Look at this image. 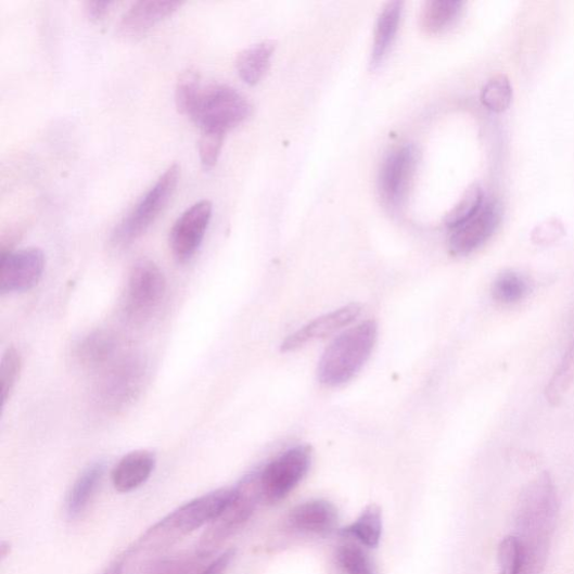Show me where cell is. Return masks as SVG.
<instances>
[{
    "mask_svg": "<svg viewBox=\"0 0 574 574\" xmlns=\"http://www.w3.org/2000/svg\"><path fill=\"white\" fill-rule=\"evenodd\" d=\"M559 513L554 482L543 472L521 492L515 510L516 537L522 549L521 574H544Z\"/></svg>",
    "mask_w": 574,
    "mask_h": 574,
    "instance_id": "6da1fadb",
    "label": "cell"
},
{
    "mask_svg": "<svg viewBox=\"0 0 574 574\" xmlns=\"http://www.w3.org/2000/svg\"><path fill=\"white\" fill-rule=\"evenodd\" d=\"M233 495L234 488H222L186 502L149 528L125 559L150 561L163 554L183 537L217 520Z\"/></svg>",
    "mask_w": 574,
    "mask_h": 574,
    "instance_id": "7a4b0ae2",
    "label": "cell"
},
{
    "mask_svg": "<svg viewBox=\"0 0 574 574\" xmlns=\"http://www.w3.org/2000/svg\"><path fill=\"white\" fill-rule=\"evenodd\" d=\"M377 341L378 324L373 320L365 321L335 337L319 362V381L331 387L348 383L367 362Z\"/></svg>",
    "mask_w": 574,
    "mask_h": 574,
    "instance_id": "3957f363",
    "label": "cell"
},
{
    "mask_svg": "<svg viewBox=\"0 0 574 574\" xmlns=\"http://www.w3.org/2000/svg\"><path fill=\"white\" fill-rule=\"evenodd\" d=\"M179 178L180 165L178 163L166 168L155 184L139 201V204L115 228L112 235L114 246L127 247L146 232L171 200Z\"/></svg>",
    "mask_w": 574,
    "mask_h": 574,
    "instance_id": "277c9868",
    "label": "cell"
},
{
    "mask_svg": "<svg viewBox=\"0 0 574 574\" xmlns=\"http://www.w3.org/2000/svg\"><path fill=\"white\" fill-rule=\"evenodd\" d=\"M252 112L247 98L227 85L202 87L190 118L201 130L226 133L242 124Z\"/></svg>",
    "mask_w": 574,
    "mask_h": 574,
    "instance_id": "5b68a950",
    "label": "cell"
},
{
    "mask_svg": "<svg viewBox=\"0 0 574 574\" xmlns=\"http://www.w3.org/2000/svg\"><path fill=\"white\" fill-rule=\"evenodd\" d=\"M262 499L259 474L245 477L234 487V495L220 516L211 523L208 531L201 537L197 550L212 557L222 544L239 532L254 514Z\"/></svg>",
    "mask_w": 574,
    "mask_h": 574,
    "instance_id": "8992f818",
    "label": "cell"
},
{
    "mask_svg": "<svg viewBox=\"0 0 574 574\" xmlns=\"http://www.w3.org/2000/svg\"><path fill=\"white\" fill-rule=\"evenodd\" d=\"M312 450L297 446L283 452L258 472L262 500L276 503L284 499L307 476Z\"/></svg>",
    "mask_w": 574,
    "mask_h": 574,
    "instance_id": "52a82bcc",
    "label": "cell"
},
{
    "mask_svg": "<svg viewBox=\"0 0 574 574\" xmlns=\"http://www.w3.org/2000/svg\"><path fill=\"white\" fill-rule=\"evenodd\" d=\"M166 290L161 268L150 259L135 263L126 290V311L133 319H146L158 308Z\"/></svg>",
    "mask_w": 574,
    "mask_h": 574,
    "instance_id": "ba28073f",
    "label": "cell"
},
{
    "mask_svg": "<svg viewBox=\"0 0 574 574\" xmlns=\"http://www.w3.org/2000/svg\"><path fill=\"white\" fill-rule=\"evenodd\" d=\"M146 379L142 358L129 357L115 363L101 381L98 395L106 407L117 410L140 394Z\"/></svg>",
    "mask_w": 574,
    "mask_h": 574,
    "instance_id": "9c48e42d",
    "label": "cell"
},
{
    "mask_svg": "<svg viewBox=\"0 0 574 574\" xmlns=\"http://www.w3.org/2000/svg\"><path fill=\"white\" fill-rule=\"evenodd\" d=\"M418 155L414 146L405 145L394 150L385 158L379 188L387 206L397 208L407 199L417 171Z\"/></svg>",
    "mask_w": 574,
    "mask_h": 574,
    "instance_id": "30bf717a",
    "label": "cell"
},
{
    "mask_svg": "<svg viewBox=\"0 0 574 574\" xmlns=\"http://www.w3.org/2000/svg\"><path fill=\"white\" fill-rule=\"evenodd\" d=\"M46 257L41 250L31 247L3 253L0 260V292H26L36 288L44 272Z\"/></svg>",
    "mask_w": 574,
    "mask_h": 574,
    "instance_id": "8fae6325",
    "label": "cell"
},
{
    "mask_svg": "<svg viewBox=\"0 0 574 574\" xmlns=\"http://www.w3.org/2000/svg\"><path fill=\"white\" fill-rule=\"evenodd\" d=\"M213 215L212 201L195 202L175 222L170 232V247L180 263L190 260L205 239Z\"/></svg>",
    "mask_w": 574,
    "mask_h": 574,
    "instance_id": "7c38bea8",
    "label": "cell"
},
{
    "mask_svg": "<svg viewBox=\"0 0 574 574\" xmlns=\"http://www.w3.org/2000/svg\"><path fill=\"white\" fill-rule=\"evenodd\" d=\"M501 207L494 199H486L480 212L452 229L449 247L452 254L465 256L484 246L498 229Z\"/></svg>",
    "mask_w": 574,
    "mask_h": 574,
    "instance_id": "4fadbf2b",
    "label": "cell"
},
{
    "mask_svg": "<svg viewBox=\"0 0 574 574\" xmlns=\"http://www.w3.org/2000/svg\"><path fill=\"white\" fill-rule=\"evenodd\" d=\"M361 306L358 303L334 310L302 327L299 330L289 335L282 344V352H294L303 346L314 343L352 324L360 315Z\"/></svg>",
    "mask_w": 574,
    "mask_h": 574,
    "instance_id": "5bb4252c",
    "label": "cell"
},
{
    "mask_svg": "<svg viewBox=\"0 0 574 574\" xmlns=\"http://www.w3.org/2000/svg\"><path fill=\"white\" fill-rule=\"evenodd\" d=\"M182 4L178 0H140L123 15L118 24L119 31L127 37L140 36Z\"/></svg>",
    "mask_w": 574,
    "mask_h": 574,
    "instance_id": "9a60e30c",
    "label": "cell"
},
{
    "mask_svg": "<svg viewBox=\"0 0 574 574\" xmlns=\"http://www.w3.org/2000/svg\"><path fill=\"white\" fill-rule=\"evenodd\" d=\"M288 521L297 531L327 534L335 530L340 514L332 502L316 499L295 506Z\"/></svg>",
    "mask_w": 574,
    "mask_h": 574,
    "instance_id": "2e32d148",
    "label": "cell"
},
{
    "mask_svg": "<svg viewBox=\"0 0 574 574\" xmlns=\"http://www.w3.org/2000/svg\"><path fill=\"white\" fill-rule=\"evenodd\" d=\"M155 464L154 454L148 450L126 455L112 472L114 488L119 493H130L140 488L150 480Z\"/></svg>",
    "mask_w": 574,
    "mask_h": 574,
    "instance_id": "e0dca14e",
    "label": "cell"
},
{
    "mask_svg": "<svg viewBox=\"0 0 574 574\" xmlns=\"http://www.w3.org/2000/svg\"><path fill=\"white\" fill-rule=\"evenodd\" d=\"M403 5L404 4L401 2H390L379 16L375 28L373 51H371V69H378L392 49L398 30L403 13Z\"/></svg>",
    "mask_w": 574,
    "mask_h": 574,
    "instance_id": "ac0fdd59",
    "label": "cell"
},
{
    "mask_svg": "<svg viewBox=\"0 0 574 574\" xmlns=\"http://www.w3.org/2000/svg\"><path fill=\"white\" fill-rule=\"evenodd\" d=\"M104 472L105 465L101 462L93 463L82 471V474L74 484L69 496H67V515L77 518L87 510L101 481H103Z\"/></svg>",
    "mask_w": 574,
    "mask_h": 574,
    "instance_id": "d6986e66",
    "label": "cell"
},
{
    "mask_svg": "<svg viewBox=\"0 0 574 574\" xmlns=\"http://www.w3.org/2000/svg\"><path fill=\"white\" fill-rule=\"evenodd\" d=\"M276 51L273 41H263L244 50L235 61L240 77L247 85H257L266 75Z\"/></svg>",
    "mask_w": 574,
    "mask_h": 574,
    "instance_id": "ffe728a7",
    "label": "cell"
},
{
    "mask_svg": "<svg viewBox=\"0 0 574 574\" xmlns=\"http://www.w3.org/2000/svg\"><path fill=\"white\" fill-rule=\"evenodd\" d=\"M464 3L458 0H431L424 3L421 15V28L430 36L441 34L459 18Z\"/></svg>",
    "mask_w": 574,
    "mask_h": 574,
    "instance_id": "44dd1931",
    "label": "cell"
},
{
    "mask_svg": "<svg viewBox=\"0 0 574 574\" xmlns=\"http://www.w3.org/2000/svg\"><path fill=\"white\" fill-rule=\"evenodd\" d=\"M383 532L382 510L378 503H370L361 515L349 526L343 528V536H352L368 548H377Z\"/></svg>",
    "mask_w": 574,
    "mask_h": 574,
    "instance_id": "7402d4cb",
    "label": "cell"
},
{
    "mask_svg": "<svg viewBox=\"0 0 574 574\" xmlns=\"http://www.w3.org/2000/svg\"><path fill=\"white\" fill-rule=\"evenodd\" d=\"M211 558L195 549L156 560L146 567L144 574H202L212 563Z\"/></svg>",
    "mask_w": 574,
    "mask_h": 574,
    "instance_id": "603a6c76",
    "label": "cell"
},
{
    "mask_svg": "<svg viewBox=\"0 0 574 574\" xmlns=\"http://www.w3.org/2000/svg\"><path fill=\"white\" fill-rule=\"evenodd\" d=\"M116 344L113 335L107 331H97L89 334L79 345V360L89 368L106 365L114 356Z\"/></svg>",
    "mask_w": 574,
    "mask_h": 574,
    "instance_id": "cb8c5ba5",
    "label": "cell"
},
{
    "mask_svg": "<svg viewBox=\"0 0 574 574\" xmlns=\"http://www.w3.org/2000/svg\"><path fill=\"white\" fill-rule=\"evenodd\" d=\"M493 297L502 304H514L524 299L530 293L526 278L513 271L499 275L492 289Z\"/></svg>",
    "mask_w": 574,
    "mask_h": 574,
    "instance_id": "d4e9b609",
    "label": "cell"
},
{
    "mask_svg": "<svg viewBox=\"0 0 574 574\" xmlns=\"http://www.w3.org/2000/svg\"><path fill=\"white\" fill-rule=\"evenodd\" d=\"M485 200L484 190L480 184L475 183L470 186L459 200L458 204L446 216V225L451 229L457 228L472 216L476 215L483 207Z\"/></svg>",
    "mask_w": 574,
    "mask_h": 574,
    "instance_id": "484cf974",
    "label": "cell"
},
{
    "mask_svg": "<svg viewBox=\"0 0 574 574\" xmlns=\"http://www.w3.org/2000/svg\"><path fill=\"white\" fill-rule=\"evenodd\" d=\"M513 88L508 77L498 75L492 78L483 88L482 101L484 106L494 113H502L511 106Z\"/></svg>",
    "mask_w": 574,
    "mask_h": 574,
    "instance_id": "4316f807",
    "label": "cell"
},
{
    "mask_svg": "<svg viewBox=\"0 0 574 574\" xmlns=\"http://www.w3.org/2000/svg\"><path fill=\"white\" fill-rule=\"evenodd\" d=\"M202 87L200 75L192 67L181 73L176 87V103L180 113L191 116Z\"/></svg>",
    "mask_w": 574,
    "mask_h": 574,
    "instance_id": "83f0119b",
    "label": "cell"
},
{
    "mask_svg": "<svg viewBox=\"0 0 574 574\" xmlns=\"http://www.w3.org/2000/svg\"><path fill=\"white\" fill-rule=\"evenodd\" d=\"M574 377V341L570 345L562 361L547 387V399L557 405L563 397L564 393L571 385Z\"/></svg>",
    "mask_w": 574,
    "mask_h": 574,
    "instance_id": "f1b7e54d",
    "label": "cell"
},
{
    "mask_svg": "<svg viewBox=\"0 0 574 574\" xmlns=\"http://www.w3.org/2000/svg\"><path fill=\"white\" fill-rule=\"evenodd\" d=\"M335 559L346 574H375L373 562L357 546L346 545L337 548Z\"/></svg>",
    "mask_w": 574,
    "mask_h": 574,
    "instance_id": "f546056e",
    "label": "cell"
},
{
    "mask_svg": "<svg viewBox=\"0 0 574 574\" xmlns=\"http://www.w3.org/2000/svg\"><path fill=\"white\" fill-rule=\"evenodd\" d=\"M22 368V358L18 350L10 347L3 355L0 365V382H2L3 405L11 398L18 382Z\"/></svg>",
    "mask_w": 574,
    "mask_h": 574,
    "instance_id": "4dcf8cb0",
    "label": "cell"
},
{
    "mask_svg": "<svg viewBox=\"0 0 574 574\" xmlns=\"http://www.w3.org/2000/svg\"><path fill=\"white\" fill-rule=\"evenodd\" d=\"M522 549L515 535L506 536L498 547L499 574H521Z\"/></svg>",
    "mask_w": 574,
    "mask_h": 574,
    "instance_id": "1f68e13d",
    "label": "cell"
},
{
    "mask_svg": "<svg viewBox=\"0 0 574 574\" xmlns=\"http://www.w3.org/2000/svg\"><path fill=\"white\" fill-rule=\"evenodd\" d=\"M225 135L216 130H201L199 154L201 162L206 166H214L217 163L222 149Z\"/></svg>",
    "mask_w": 574,
    "mask_h": 574,
    "instance_id": "d6a6232c",
    "label": "cell"
},
{
    "mask_svg": "<svg viewBox=\"0 0 574 574\" xmlns=\"http://www.w3.org/2000/svg\"><path fill=\"white\" fill-rule=\"evenodd\" d=\"M235 556L234 550H227L220 557L212 561L202 574H225Z\"/></svg>",
    "mask_w": 574,
    "mask_h": 574,
    "instance_id": "836d02e7",
    "label": "cell"
},
{
    "mask_svg": "<svg viewBox=\"0 0 574 574\" xmlns=\"http://www.w3.org/2000/svg\"><path fill=\"white\" fill-rule=\"evenodd\" d=\"M114 5L113 2H87L85 4V11L89 18L100 20L103 18Z\"/></svg>",
    "mask_w": 574,
    "mask_h": 574,
    "instance_id": "e575fe53",
    "label": "cell"
},
{
    "mask_svg": "<svg viewBox=\"0 0 574 574\" xmlns=\"http://www.w3.org/2000/svg\"><path fill=\"white\" fill-rule=\"evenodd\" d=\"M125 558L113 562L103 574H123L125 567Z\"/></svg>",
    "mask_w": 574,
    "mask_h": 574,
    "instance_id": "d590c367",
    "label": "cell"
}]
</instances>
